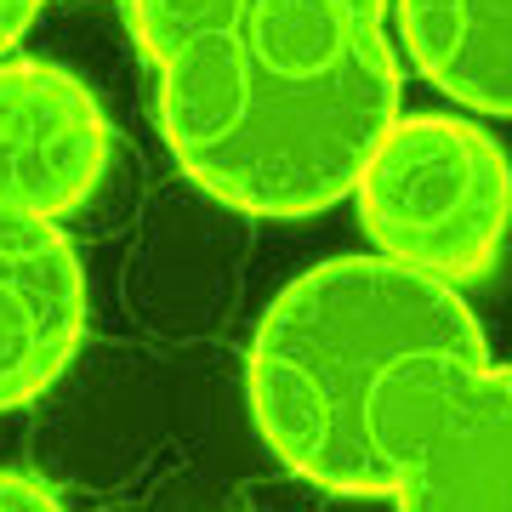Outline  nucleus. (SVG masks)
Instances as JSON below:
<instances>
[{"instance_id": "f257e3e1", "label": "nucleus", "mask_w": 512, "mask_h": 512, "mask_svg": "<svg viewBox=\"0 0 512 512\" xmlns=\"http://www.w3.org/2000/svg\"><path fill=\"white\" fill-rule=\"evenodd\" d=\"M160 80L165 148L245 217H313L353 194L399 120L387 0H120Z\"/></svg>"}, {"instance_id": "f03ea898", "label": "nucleus", "mask_w": 512, "mask_h": 512, "mask_svg": "<svg viewBox=\"0 0 512 512\" xmlns=\"http://www.w3.org/2000/svg\"><path fill=\"white\" fill-rule=\"evenodd\" d=\"M490 342L456 285L393 256H330L268 302L251 342V416L296 478L393 495Z\"/></svg>"}, {"instance_id": "7ed1b4c3", "label": "nucleus", "mask_w": 512, "mask_h": 512, "mask_svg": "<svg viewBox=\"0 0 512 512\" xmlns=\"http://www.w3.org/2000/svg\"><path fill=\"white\" fill-rule=\"evenodd\" d=\"M353 200L382 256L444 285H473L507 245L512 165L490 131L456 114H410L370 148Z\"/></svg>"}, {"instance_id": "20e7f679", "label": "nucleus", "mask_w": 512, "mask_h": 512, "mask_svg": "<svg viewBox=\"0 0 512 512\" xmlns=\"http://www.w3.org/2000/svg\"><path fill=\"white\" fill-rule=\"evenodd\" d=\"M114 131L80 74L0 57V205L69 217L109 171Z\"/></svg>"}, {"instance_id": "39448f33", "label": "nucleus", "mask_w": 512, "mask_h": 512, "mask_svg": "<svg viewBox=\"0 0 512 512\" xmlns=\"http://www.w3.org/2000/svg\"><path fill=\"white\" fill-rule=\"evenodd\" d=\"M86 336V274L52 217L0 205V416L69 370Z\"/></svg>"}, {"instance_id": "423d86ee", "label": "nucleus", "mask_w": 512, "mask_h": 512, "mask_svg": "<svg viewBox=\"0 0 512 512\" xmlns=\"http://www.w3.org/2000/svg\"><path fill=\"white\" fill-rule=\"evenodd\" d=\"M393 501L399 512H512V365L456 387Z\"/></svg>"}, {"instance_id": "0eeeda50", "label": "nucleus", "mask_w": 512, "mask_h": 512, "mask_svg": "<svg viewBox=\"0 0 512 512\" xmlns=\"http://www.w3.org/2000/svg\"><path fill=\"white\" fill-rule=\"evenodd\" d=\"M421 80L478 114H512V0H393Z\"/></svg>"}, {"instance_id": "6e6552de", "label": "nucleus", "mask_w": 512, "mask_h": 512, "mask_svg": "<svg viewBox=\"0 0 512 512\" xmlns=\"http://www.w3.org/2000/svg\"><path fill=\"white\" fill-rule=\"evenodd\" d=\"M0 512H63V501L29 473H0Z\"/></svg>"}, {"instance_id": "1a4fd4ad", "label": "nucleus", "mask_w": 512, "mask_h": 512, "mask_svg": "<svg viewBox=\"0 0 512 512\" xmlns=\"http://www.w3.org/2000/svg\"><path fill=\"white\" fill-rule=\"evenodd\" d=\"M35 12H40V0H0V57L23 40V29L35 23Z\"/></svg>"}]
</instances>
